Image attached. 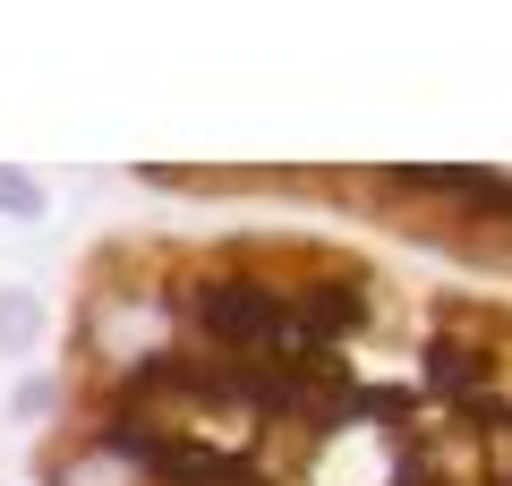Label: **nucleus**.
I'll use <instances>...</instances> for the list:
<instances>
[{
	"label": "nucleus",
	"instance_id": "f257e3e1",
	"mask_svg": "<svg viewBox=\"0 0 512 486\" xmlns=\"http://www.w3.org/2000/svg\"><path fill=\"white\" fill-rule=\"evenodd\" d=\"M43 342V299L26 282H0V359H35Z\"/></svg>",
	"mask_w": 512,
	"mask_h": 486
},
{
	"label": "nucleus",
	"instance_id": "f03ea898",
	"mask_svg": "<svg viewBox=\"0 0 512 486\" xmlns=\"http://www.w3.org/2000/svg\"><path fill=\"white\" fill-rule=\"evenodd\" d=\"M43 214H52V188L35 171H9L0 162V222H43Z\"/></svg>",
	"mask_w": 512,
	"mask_h": 486
}]
</instances>
